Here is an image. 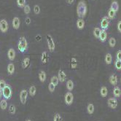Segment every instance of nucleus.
<instances>
[{"mask_svg":"<svg viewBox=\"0 0 121 121\" xmlns=\"http://www.w3.org/2000/svg\"><path fill=\"white\" fill-rule=\"evenodd\" d=\"M87 12H88V7L86 2L84 0H80L77 6V14L78 18L83 19L85 17L86 14H87Z\"/></svg>","mask_w":121,"mask_h":121,"instance_id":"f257e3e1","label":"nucleus"},{"mask_svg":"<svg viewBox=\"0 0 121 121\" xmlns=\"http://www.w3.org/2000/svg\"><path fill=\"white\" fill-rule=\"evenodd\" d=\"M18 49L21 53H24L28 49V42L24 37H20L18 43Z\"/></svg>","mask_w":121,"mask_h":121,"instance_id":"f03ea898","label":"nucleus"},{"mask_svg":"<svg viewBox=\"0 0 121 121\" xmlns=\"http://www.w3.org/2000/svg\"><path fill=\"white\" fill-rule=\"evenodd\" d=\"M46 40H47V43H48V47L49 49L50 52H53L56 49V44H55V42L52 37V36L50 34H47L46 36Z\"/></svg>","mask_w":121,"mask_h":121,"instance_id":"7ed1b4c3","label":"nucleus"},{"mask_svg":"<svg viewBox=\"0 0 121 121\" xmlns=\"http://www.w3.org/2000/svg\"><path fill=\"white\" fill-rule=\"evenodd\" d=\"M109 23H110V19L108 18V16H104L100 22V26L101 29L102 30L108 29L109 26Z\"/></svg>","mask_w":121,"mask_h":121,"instance_id":"20e7f679","label":"nucleus"},{"mask_svg":"<svg viewBox=\"0 0 121 121\" xmlns=\"http://www.w3.org/2000/svg\"><path fill=\"white\" fill-rule=\"evenodd\" d=\"M64 101L66 104L68 106H70L72 104V103L74 101V95L71 91L66 93L64 96Z\"/></svg>","mask_w":121,"mask_h":121,"instance_id":"39448f33","label":"nucleus"},{"mask_svg":"<svg viewBox=\"0 0 121 121\" xmlns=\"http://www.w3.org/2000/svg\"><path fill=\"white\" fill-rule=\"evenodd\" d=\"M2 91V96L4 99H10L12 96V89L10 85H6V87Z\"/></svg>","mask_w":121,"mask_h":121,"instance_id":"423d86ee","label":"nucleus"},{"mask_svg":"<svg viewBox=\"0 0 121 121\" xmlns=\"http://www.w3.org/2000/svg\"><path fill=\"white\" fill-rule=\"evenodd\" d=\"M107 104L109 108H111L112 109H115L117 108V107L118 105V102H117V100L116 99V98L110 97L107 100Z\"/></svg>","mask_w":121,"mask_h":121,"instance_id":"0eeeda50","label":"nucleus"},{"mask_svg":"<svg viewBox=\"0 0 121 121\" xmlns=\"http://www.w3.org/2000/svg\"><path fill=\"white\" fill-rule=\"evenodd\" d=\"M28 91L26 90H22L20 93V100L22 104H25L26 103L28 98Z\"/></svg>","mask_w":121,"mask_h":121,"instance_id":"6e6552de","label":"nucleus"},{"mask_svg":"<svg viewBox=\"0 0 121 121\" xmlns=\"http://www.w3.org/2000/svg\"><path fill=\"white\" fill-rule=\"evenodd\" d=\"M8 23L7 22V21L5 19H2L0 21V31L3 33H5L8 30Z\"/></svg>","mask_w":121,"mask_h":121,"instance_id":"1a4fd4ad","label":"nucleus"},{"mask_svg":"<svg viewBox=\"0 0 121 121\" xmlns=\"http://www.w3.org/2000/svg\"><path fill=\"white\" fill-rule=\"evenodd\" d=\"M12 24H13V27L14 29L18 30L19 29L20 24H21V21H20V18H18V17H14L13 19Z\"/></svg>","mask_w":121,"mask_h":121,"instance_id":"9d476101","label":"nucleus"},{"mask_svg":"<svg viewBox=\"0 0 121 121\" xmlns=\"http://www.w3.org/2000/svg\"><path fill=\"white\" fill-rule=\"evenodd\" d=\"M58 78L59 80V82H64L66 80V74L64 72V71L60 69L58 71Z\"/></svg>","mask_w":121,"mask_h":121,"instance_id":"9b49d317","label":"nucleus"},{"mask_svg":"<svg viewBox=\"0 0 121 121\" xmlns=\"http://www.w3.org/2000/svg\"><path fill=\"white\" fill-rule=\"evenodd\" d=\"M109 83L113 85V86H116L117 82H118V78H117V76L115 74H112L109 78Z\"/></svg>","mask_w":121,"mask_h":121,"instance_id":"f8f14e48","label":"nucleus"},{"mask_svg":"<svg viewBox=\"0 0 121 121\" xmlns=\"http://www.w3.org/2000/svg\"><path fill=\"white\" fill-rule=\"evenodd\" d=\"M112 93H113V96L115 98H120L121 96V89L119 86H115Z\"/></svg>","mask_w":121,"mask_h":121,"instance_id":"ddd939ff","label":"nucleus"},{"mask_svg":"<svg viewBox=\"0 0 121 121\" xmlns=\"http://www.w3.org/2000/svg\"><path fill=\"white\" fill-rule=\"evenodd\" d=\"M48 52L47 51H44L42 52V56H41V61L43 64H45L48 63Z\"/></svg>","mask_w":121,"mask_h":121,"instance_id":"4468645a","label":"nucleus"},{"mask_svg":"<svg viewBox=\"0 0 121 121\" xmlns=\"http://www.w3.org/2000/svg\"><path fill=\"white\" fill-rule=\"evenodd\" d=\"M110 9L112 10L113 11H115V13H117L119 10V4H118V2L116 1V0H114V1L112 2L111 6H110Z\"/></svg>","mask_w":121,"mask_h":121,"instance_id":"2eb2a0df","label":"nucleus"},{"mask_svg":"<svg viewBox=\"0 0 121 121\" xmlns=\"http://www.w3.org/2000/svg\"><path fill=\"white\" fill-rule=\"evenodd\" d=\"M7 56L10 60H13L15 58V50L13 48L9 49L7 52Z\"/></svg>","mask_w":121,"mask_h":121,"instance_id":"dca6fc26","label":"nucleus"},{"mask_svg":"<svg viewBox=\"0 0 121 121\" xmlns=\"http://www.w3.org/2000/svg\"><path fill=\"white\" fill-rule=\"evenodd\" d=\"M85 24V21L82 18H79L78 20L77 21V27L80 30H82V29H84Z\"/></svg>","mask_w":121,"mask_h":121,"instance_id":"f3484780","label":"nucleus"},{"mask_svg":"<svg viewBox=\"0 0 121 121\" xmlns=\"http://www.w3.org/2000/svg\"><path fill=\"white\" fill-rule=\"evenodd\" d=\"M30 64V58L29 57H26L23 58V60H22V68L23 69H26Z\"/></svg>","mask_w":121,"mask_h":121,"instance_id":"a211bd4d","label":"nucleus"},{"mask_svg":"<svg viewBox=\"0 0 121 121\" xmlns=\"http://www.w3.org/2000/svg\"><path fill=\"white\" fill-rule=\"evenodd\" d=\"M107 38V33L106 31V30H102L101 29V32L99 37V39L101 42H105Z\"/></svg>","mask_w":121,"mask_h":121,"instance_id":"6ab92c4d","label":"nucleus"},{"mask_svg":"<svg viewBox=\"0 0 121 121\" xmlns=\"http://www.w3.org/2000/svg\"><path fill=\"white\" fill-rule=\"evenodd\" d=\"M100 94H101V97H103V98L107 97V94H108V89L106 86H101V88L100 89Z\"/></svg>","mask_w":121,"mask_h":121,"instance_id":"aec40b11","label":"nucleus"},{"mask_svg":"<svg viewBox=\"0 0 121 121\" xmlns=\"http://www.w3.org/2000/svg\"><path fill=\"white\" fill-rule=\"evenodd\" d=\"M7 72L10 75H12L15 72V65L13 63H10L7 66Z\"/></svg>","mask_w":121,"mask_h":121,"instance_id":"412c9836","label":"nucleus"},{"mask_svg":"<svg viewBox=\"0 0 121 121\" xmlns=\"http://www.w3.org/2000/svg\"><path fill=\"white\" fill-rule=\"evenodd\" d=\"M74 82L72 80H69L66 82V88H67V90L69 91H72L74 89Z\"/></svg>","mask_w":121,"mask_h":121,"instance_id":"4be33fe9","label":"nucleus"},{"mask_svg":"<svg viewBox=\"0 0 121 121\" xmlns=\"http://www.w3.org/2000/svg\"><path fill=\"white\" fill-rule=\"evenodd\" d=\"M46 77H47V75H46V73L44 71H40L39 72V79L41 82H45Z\"/></svg>","mask_w":121,"mask_h":121,"instance_id":"5701e85b","label":"nucleus"},{"mask_svg":"<svg viewBox=\"0 0 121 121\" xmlns=\"http://www.w3.org/2000/svg\"><path fill=\"white\" fill-rule=\"evenodd\" d=\"M101 29L99 27H96L94 29H93V36L96 37V39H99V37H100V34H101Z\"/></svg>","mask_w":121,"mask_h":121,"instance_id":"b1692460","label":"nucleus"},{"mask_svg":"<svg viewBox=\"0 0 121 121\" xmlns=\"http://www.w3.org/2000/svg\"><path fill=\"white\" fill-rule=\"evenodd\" d=\"M94 110H95V107H94L93 104H92V103L88 104V106H87V112H88V113L89 115H92L94 112Z\"/></svg>","mask_w":121,"mask_h":121,"instance_id":"393cba45","label":"nucleus"},{"mask_svg":"<svg viewBox=\"0 0 121 121\" xmlns=\"http://www.w3.org/2000/svg\"><path fill=\"white\" fill-rule=\"evenodd\" d=\"M37 93V88L34 85H31V87L29 88V95L31 96V97H34L35 96V94Z\"/></svg>","mask_w":121,"mask_h":121,"instance_id":"a878e982","label":"nucleus"},{"mask_svg":"<svg viewBox=\"0 0 121 121\" xmlns=\"http://www.w3.org/2000/svg\"><path fill=\"white\" fill-rule=\"evenodd\" d=\"M104 60H105V63L107 65H110L112 64V56L111 53H107Z\"/></svg>","mask_w":121,"mask_h":121,"instance_id":"bb28decb","label":"nucleus"},{"mask_svg":"<svg viewBox=\"0 0 121 121\" xmlns=\"http://www.w3.org/2000/svg\"><path fill=\"white\" fill-rule=\"evenodd\" d=\"M116 13H115V11H113V10H111L110 8H109V10H108V15H107L108 18H109L110 20H112V19H114V18H115Z\"/></svg>","mask_w":121,"mask_h":121,"instance_id":"cd10ccee","label":"nucleus"},{"mask_svg":"<svg viewBox=\"0 0 121 121\" xmlns=\"http://www.w3.org/2000/svg\"><path fill=\"white\" fill-rule=\"evenodd\" d=\"M50 82L52 84H53L56 87V86L58 85V82H59V80L58 78V77L57 76H53V77H52V78L50 79Z\"/></svg>","mask_w":121,"mask_h":121,"instance_id":"c85d7f7f","label":"nucleus"},{"mask_svg":"<svg viewBox=\"0 0 121 121\" xmlns=\"http://www.w3.org/2000/svg\"><path fill=\"white\" fill-rule=\"evenodd\" d=\"M0 107L2 110H4L7 109V102L6 101V99H2L0 101Z\"/></svg>","mask_w":121,"mask_h":121,"instance_id":"c756f323","label":"nucleus"},{"mask_svg":"<svg viewBox=\"0 0 121 121\" xmlns=\"http://www.w3.org/2000/svg\"><path fill=\"white\" fill-rule=\"evenodd\" d=\"M109 45L111 48H115L116 45V39L114 37H111L109 39Z\"/></svg>","mask_w":121,"mask_h":121,"instance_id":"7c9ffc66","label":"nucleus"},{"mask_svg":"<svg viewBox=\"0 0 121 121\" xmlns=\"http://www.w3.org/2000/svg\"><path fill=\"white\" fill-rule=\"evenodd\" d=\"M17 4L21 8H23L26 5V0H17Z\"/></svg>","mask_w":121,"mask_h":121,"instance_id":"2f4dec72","label":"nucleus"},{"mask_svg":"<svg viewBox=\"0 0 121 121\" xmlns=\"http://www.w3.org/2000/svg\"><path fill=\"white\" fill-rule=\"evenodd\" d=\"M16 112V108L14 104H10L9 107V112L11 115H15Z\"/></svg>","mask_w":121,"mask_h":121,"instance_id":"473e14b6","label":"nucleus"},{"mask_svg":"<svg viewBox=\"0 0 121 121\" xmlns=\"http://www.w3.org/2000/svg\"><path fill=\"white\" fill-rule=\"evenodd\" d=\"M115 69L118 71H120L121 70V60H115Z\"/></svg>","mask_w":121,"mask_h":121,"instance_id":"72a5a7b5","label":"nucleus"},{"mask_svg":"<svg viewBox=\"0 0 121 121\" xmlns=\"http://www.w3.org/2000/svg\"><path fill=\"white\" fill-rule=\"evenodd\" d=\"M23 12L25 14H29L30 12H31V8H30V6L29 4H26L25 7H23Z\"/></svg>","mask_w":121,"mask_h":121,"instance_id":"f704fd0d","label":"nucleus"},{"mask_svg":"<svg viewBox=\"0 0 121 121\" xmlns=\"http://www.w3.org/2000/svg\"><path fill=\"white\" fill-rule=\"evenodd\" d=\"M63 119H62V117L60 115L59 113H56L55 115H54V117H53V121H62Z\"/></svg>","mask_w":121,"mask_h":121,"instance_id":"c9c22d12","label":"nucleus"},{"mask_svg":"<svg viewBox=\"0 0 121 121\" xmlns=\"http://www.w3.org/2000/svg\"><path fill=\"white\" fill-rule=\"evenodd\" d=\"M34 13H35V14H37V15L39 14V13H40V7H39V5L36 4V5L34 6Z\"/></svg>","mask_w":121,"mask_h":121,"instance_id":"e433bc0d","label":"nucleus"},{"mask_svg":"<svg viewBox=\"0 0 121 121\" xmlns=\"http://www.w3.org/2000/svg\"><path fill=\"white\" fill-rule=\"evenodd\" d=\"M6 82L4 80H0V90L2 91L6 87Z\"/></svg>","mask_w":121,"mask_h":121,"instance_id":"4c0bfd02","label":"nucleus"},{"mask_svg":"<svg viewBox=\"0 0 121 121\" xmlns=\"http://www.w3.org/2000/svg\"><path fill=\"white\" fill-rule=\"evenodd\" d=\"M48 89H49V91H50V93H53V92L55 91L56 86H55L53 84H52V83L50 82V83L49 84V85H48Z\"/></svg>","mask_w":121,"mask_h":121,"instance_id":"58836bf2","label":"nucleus"},{"mask_svg":"<svg viewBox=\"0 0 121 121\" xmlns=\"http://www.w3.org/2000/svg\"><path fill=\"white\" fill-rule=\"evenodd\" d=\"M116 58L118 60H121V50H118L116 53Z\"/></svg>","mask_w":121,"mask_h":121,"instance_id":"ea45409f","label":"nucleus"},{"mask_svg":"<svg viewBox=\"0 0 121 121\" xmlns=\"http://www.w3.org/2000/svg\"><path fill=\"white\" fill-rule=\"evenodd\" d=\"M25 22L27 25H29L31 23V18H29V17H27V18H25Z\"/></svg>","mask_w":121,"mask_h":121,"instance_id":"a19ab883","label":"nucleus"},{"mask_svg":"<svg viewBox=\"0 0 121 121\" xmlns=\"http://www.w3.org/2000/svg\"><path fill=\"white\" fill-rule=\"evenodd\" d=\"M117 30L120 33H121V21H118L117 23Z\"/></svg>","mask_w":121,"mask_h":121,"instance_id":"79ce46f5","label":"nucleus"},{"mask_svg":"<svg viewBox=\"0 0 121 121\" xmlns=\"http://www.w3.org/2000/svg\"><path fill=\"white\" fill-rule=\"evenodd\" d=\"M75 0H66V2L68 4H72L74 2Z\"/></svg>","mask_w":121,"mask_h":121,"instance_id":"37998d69","label":"nucleus"},{"mask_svg":"<svg viewBox=\"0 0 121 121\" xmlns=\"http://www.w3.org/2000/svg\"><path fill=\"white\" fill-rule=\"evenodd\" d=\"M36 39H37V41L40 40V39H41V36H40V35H37V36L36 37Z\"/></svg>","mask_w":121,"mask_h":121,"instance_id":"c03bdc74","label":"nucleus"},{"mask_svg":"<svg viewBox=\"0 0 121 121\" xmlns=\"http://www.w3.org/2000/svg\"><path fill=\"white\" fill-rule=\"evenodd\" d=\"M2 96V91L1 90H0V101H1Z\"/></svg>","mask_w":121,"mask_h":121,"instance_id":"a18cd8bd","label":"nucleus"},{"mask_svg":"<svg viewBox=\"0 0 121 121\" xmlns=\"http://www.w3.org/2000/svg\"><path fill=\"white\" fill-rule=\"evenodd\" d=\"M26 121H31V120L30 119H27V120H26Z\"/></svg>","mask_w":121,"mask_h":121,"instance_id":"49530a36","label":"nucleus"},{"mask_svg":"<svg viewBox=\"0 0 121 121\" xmlns=\"http://www.w3.org/2000/svg\"><path fill=\"white\" fill-rule=\"evenodd\" d=\"M120 82H121V78H120Z\"/></svg>","mask_w":121,"mask_h":121,"instance_id":"de8ad7c7","label":"nucleus"}]
</instances>
